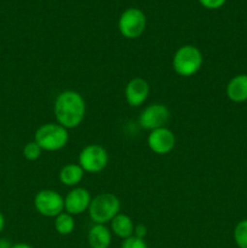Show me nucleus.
<instances>
[{
	"mask_svg": "<svg viewBox=\"0 0 247 248\" xmlns=\"http://www.w3.org/2000/svg\"><path fill=\"white\" fill-rule=\"evenodd\" d=\"M53 113L57 124L67 130L81 125L86 115L85 98L74 90H65L57 94L53 103Z\"/></svg>",
	"mask_w": 247,
	"mask_h": 248,
	"instance_id": "nucleus-1",
	"label": "nucleus"
},
{
	"mask_svg": "<svg viewBox=\"0 0 247 248\" xmlns=\"http://www.w3.org/2000/svg\"><path fill=\"white\" fill-rule=\"evenodd\" d=\"M203 64V56L200 48L194 45L178 47L172 57V68L182 78L194 77L200 72Z\"/></svg>",
	"mask_w": 247,
	"mask_h": 248,
	"instance_id": "nucleus-2",
	"label": "nucleus"
},
{
	"mask_svg": "<svg viewBox=\"0 0 247 248\" xmlns=\"http://www.w3.org/2000/svg\"><path fill=\"white\" fill-rule=\"evenodd\" d=\"M121 203L116 195L101 193L92 198L89 207V216L93 224H107L120 213Z\"/></svg>",
	"mask_w": 247,
	"mask_h": 248,
	"instance_id": "nucleus-3",
	"label": "nucleus"
},
{
	"mask_svg": "<svg viewBox=\"0 0 247 248\" xmlns=\"http://www.w3.org/2000/svg\"><path fill=\"white\" fill-rule=\"evenodd\" d=\"M34 140L43 149V152H58L69 142V133L67 128L57 123L44 124L34 135Z\"/></svg>",
	"mask_w": 247,
	"mask_h": 248,
	"instance_id": "nucleus-4",
	"label": "nucleus"
},
{
	"mask_svg": "<svg viewBox=\"0 0 247 248\" xmlns=\"http://www.w3.org/2000/svg\"><path fill=\"white\" fill-rule=\"evenodd\" d=\"M118 28L125 39L133 40L139 38L147 28L145 14L138 7H128L119 17Z\"/></svg>",
	"mask_w": 247,
	"mask_h": 248,
	"instance_id": "nucleus-5",
	"label": "nucleus"
},
{
	"mask_svg": "<svg viewBox=\"0 0 247 248\" xmlns=\"http://www.w3.org/2000/svg\"><path fill=\"white\" fill-rule=\"evenodd\" d=\"M34 207L39 215L55 218L64 212V198L53 189H41L34 198Z\"/></svg>",
	"mask_w": 247,
	"mask_h": 248,
	"instance_id": "nucleus-6",
	"label": "nucleus"
},
{
	"mask_svg": "<svg viewBox=\"0 0 247 248\" xmlns=\"http://www.w3.org/2000/svg\"><path fill=\"white\" fill-rule=\"evenodd\" d=\"M109 161L108 152L99 144H89L79 153V162L86 173H99L107 167Z\"/></svg>",
	"mask_w": 247,
	"mask_h": 248,
	"instance_id": "nucleus-7",
	"label": "nucleus"
},
{
	"mask_svg": "<svg viewBox=\"0 0 247 248\" xmlns=\"http://www.w3.org/2000/svg\"><path fill=\"white\" fill-rule=\"evenodd\" d=\"M170 118H171V113L165 104L153 103L140 111L138 124L140 127L150 132L156 128L165 127L170 121Z\"/></svg>",
	"mask_w": 247,
	"mask_h": 248,
	"instance_id": "nucleus-8",
	"label": "nucleus"
},
{
	"mask_svg": "<svg viewBox=\"0 0 247 248\" xmlns=\"http://www.w3.org/2000/svg\"><path fill=\"white\" fill-rule=\"evenodd\" d=\"M147 144L153 153L157 155L170 154L176 147V136L170 128H156L150 131L147 138Z\"/></svg>",
	"mask_w": 247,
	"mask_h": 248,
	"instance_id": "nucleus-9",
	"label": "nucleus"
},
{
	"mask_svg": "<svg viewBox=\"0 0 247 248\" xmlns=\"http://www.w3.org/2000/svg\"><path fill=\"white\" fill-rule=\"evenodd\" d=\"M92 196L87 189L75 186L64 198V211L72 216H79L89 211Z\"/></svg>",
	"mask_w": 247,
	"mask_h": 248,
	"instance_id": "nucleus-10",
	"label": "nucleus"
},
{
	"mask_svg": "<svg viewBox=\"0 0 247 248\" xmlns=\"http://www.w3.org/2000/svg\"><path fill=\"white\" fill-rule=\"evenodd\" d=\"M150 93V85L143 78H133L130 81L126 84L125 91V99L130 107H137L142 106L145 101L148 99Z\"/></svg>",
	"mask_w": 247,
	"mask_h": 248,
	"instance_id": "nucleus-11",
	"label": "nucleus"
},
{
	"mask_svg": "<svg viewBox=\"0 0 247 248\" xmlns=\"http://www.w3.org/2000/svg\"><path fill=\"white\" fill-rule=\"evenodd\" d=\"M227 97L234 103L247 101V74H237L229 80L225 87Z\"/></svg>",
	"mask_w": 247,
	"mask_h": 248,
	"instance_id": "nucleus-12",
	"label": "nucleus"
},
{
	"mask_svg": "<svg viewBox=\"0 0 247 248\" xmlns=\"http://www.w3.org/2000/svg\"><path fill=\"white\" fill-rule=\"evenodd\" d=\"M87 242L91 248H109L111 232L106 224H93L87 232Z\"/></svg>",
	"mask_w": 247,
	"mask_h": 248,
	"instance_id": "nucleus-13",
	"label": "nucleus"
},
{
	"mask_svg": "<svg viewBox=\"0 0 247 248\" xmlns=\"http://www.w3.org/2000/svg\"><path fill=\"white\" fill-rule=\"evenodd\" d=\"M85 171L81 169L79 164H67L60 170L58 173V178L60 182L65 186L69 188H75L81 183L82 178H84Z\"/></svg>",
	"mask_w": 247,
	"mask_h": 248,
	"instance_id": "nucleus-14",
	"label": "nucleus"
},
{
	"mask_svg": "<svg viewBox=\"0 0 247 248\" xmlns=\"http://www.w3.org/2000/svg\"><path fill=\"white\" fill-rule=\"evenodd\" d=\"M133 230H135V223L132 218L124 213H119L111 219L110 222V232L115 236L120 239L126 240L128 237L133 236Z\"/></svg>",
	"mask_w": 247,
	"mask_h": 248,
	"instance_id": "nucleus-15",
	"label": "nucleus"
},
{
	"mask_svg": "<svg viewBox=\"0 0 247 248\" xmlns=\"http://www.w3.org/2000/svg\"><path fill=\"white\" fill-rule=\"evenodd\" d=\"M55 229L60 235L67 236L70 235L75 229V219L74 216L69 215L64 211L57 217H55Z\"/></svg>",
	"mask_w": 247,
	"mask_h": 248,
	"instance_id": "nucleus-16",
	"label": "nucleus"
},
{
	"mask_svg": "<svg viewBox=\"0 0 247 248\" xmlns=\"http://www.w3.org/2000/svg\"><path fill=\"white\" fill-rule=\"evenodd\" d=\"M234 241L239 248H247V219H242L234 228Z\"/></svg>",
	"mask_w": 247,
	"mask_h": 248,
	"instance_id": "nucleus-17",
	"label": "nucleus"
},
{
	"mask_svg": "<svg viewBox=\"0 0 247 248\" xmlns=\"http://www.w3.org/2000/svg\"><path fill=\"white\" fill-rule=\"evenodd\" d=\"M41 153H43V149L39 147V144L35 140H31V142L27 143L23 147V150H22V154H23V156L28 161H35V160H38L41 156Z\"/></svg>",
	"mask_w": 247,
	"mask_h": 248,
	"instance_id": "nucleus-18",
	"label": "nucleus"
},
{
	"mask_svg": "<svg viewBox=\"0 0 247 248\" xmlns=\"http://www.w3.org/2000/svg\"><path fill=\"white\" fill-rule=\"evenodd\" d=\"M121 248H149L144 239H138L136 236H131L128 239L123 240Z\"/></svg>",
	"mask_w": 247,
	"mask_h": 248,
	"instance_id": "nucleus-19",
	"label": "nucleus"
},
{
	"mask_svg": "<svg viewBox=\"0 0 247 248\" xmlns=\"http://www.w3.org/2000/svg\"><path fill=\"white\" fill-rule=\"evenodd\" d=\"M201 6L207 10H218L227 2V0H198Z\"/></svg>",
	"mask_w": 247,
	"mask_h": 248,
	"instance_id": "nucleus-20",
	"label": "nucleus"
},
{
	"mask_svg": "<svg viewBox=\"0 0 247 248\" xmlns=\"http://www.w3.org/2000/svg\"><path fill=\"white\" fill-rule=\"evenodd\" d=\"M148 234V229L144 224H137L135 225V230H133V236L138 237V239H144Z\"/></svg>",
	"mask_w": 247,
	"mask_h": 248,
	"instance_id": "nucleus-21",
	"label": "nucleus"
},
{
	"mask_svg": "<svg viewBox=\"0 0 247 248\" xmlns=\"http://www.w3.org/2000/svg\"><path fill=\"white\" fill-rule=\"evenodd\" d=\"M12 244L6 239H0V248H11Z\"/></svg>",
	"mask_w": 247,
	"mask_h": 248,
	"instance_id": "nucleus-22",
	"label": "nucleus"
},
{
	"mask_svg": "<svg viewBox=\"0 0 247 248\" xmlns=\"http://www.w3.org/2000/svg\"><path fill=\"white\" fill-rule=\"evenodd\" d=\"M11 248H34V247H31V245L28 244H24V242H18V244L12 245Z\"/></svg>",
	"mask_w": 247,
	"mask_h": 248,
	"instance_id": "nucleus-23",
	"label": "nucleus"
},
{
	"mask_svg": "<svg viewBox=\"0 0 247 248\" xmlns=\"http://www.w3.org/2000/svg\"><path fill=\"white\" fill-rule=\"evenodd\" d=\"M4 227H5V217H4V215L0 212V232H2Z\"/></svg>",
	"mask_w": 247,
	"mask_h": 248,
	"instance_id": "nucleus-24",
	"label": "nucleus"
}]
</instances>
